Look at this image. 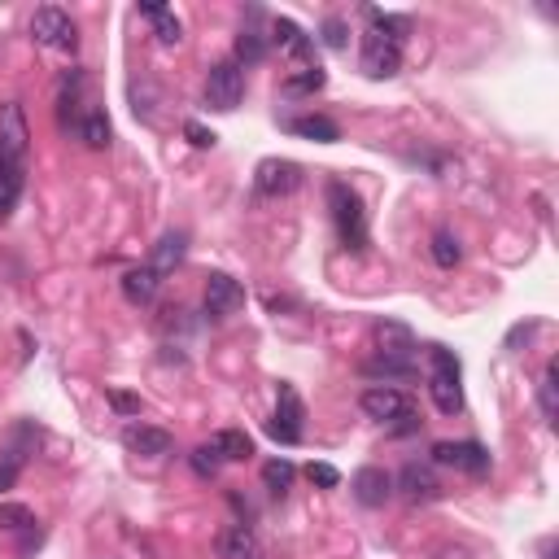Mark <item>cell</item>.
<instances>
[{
  "instance_id": "4316f807",
  "label": "cell",
  "mask_w": 559,
  "mask_h": 559,
  "mask_svg": "<svg viewBox=\"0 0 559 559\" xmlns=\"http://www.w3.org/2000/svg\"><path fill=\"white\" fill-rule=\"evenodd\" d=\"M363 372L367 376H380V380H402V376L415 372V363L411 359H398V354H376V359L367 363Z\"/></svg>"
},
{
  "instance_id": "cb8c5ba5",
  "label": "cell",
  "mask_w": 559,
  "mask_h": 559,
  "mask_svg": "<svg viewBox=\"0 0 559 559\" xmlns=\"http://www.w3.org/2000/svg\"><path fill=\"white\" fill-rule=\"evenodd\" d=\"M267 57V35L254 27H241L236 35V66H258Z\"/></svg>"
},
{
  "instance_id": "9c48e42d",
  "label": "cell",
  "mask_w": 559,
  "mask_h": 559,
  "mask_svg": "<svg viewBox=\"0 0 559 559\" xmlns=\"http://www.w3.org/2000/svg\"><path fill=\"white\" fill-rule=\"evenodd\" d=\"M433 463L455 472H468V477H485L490 472V450L481 442H437L433 446Z\"/></svg>"
},
{
  "instance_id": "8fae6325",
  "label": "cell",
  "mask_w": 559,
  "mask_h": 559,
  "mask_svg": "<svg viewBox=\"0 0 559 559\" xmlns=\"http://www.w3.org/2000/svg\"><path fill=\"white\" fill-rule=\"evenodd\" d=\"M245 306V284L232 280L228 271H210L206 280V315L210 319H232Z\"/></svg>"
},
{
  "instance_id": "5b68a950",
  "label": "cell",
  "mask_w": 559,
  "mask_h": 559,
  "mask_svg": "<svg viewBox=\"0 0 559 559\" xmlns=\"http://www.w3.org/2000/svg\"><path fill=\"white\" fill-rule=\"evenodd\" d=\"M245 97V70L236 62H214L210 75H206V105L210 110H223L232 114Z\"/></svg>"
},
{
  "instance_id": "d4e9b609",
  "label": "cell",
  "mask_w": 559,
  "mask_h": 559,
  "mask_svg": "<svg viewBox=\"0 0 559 559\" xmlns=\"http://www.w3.org/2000/svg\"><path fill=\"white\" fill-rule=\"evenodd\" d=\"M324 83H328L324 66H302V70H293V75L284 79V92H289V97H311V92H319Z\"/></svg>"
},
{
  "instance_id": "d590c367",
  "label": "cell",
  "mask_w": 559,
  "mask_h": 559,
  "mask_svg": "<svg viewBox=\"0 0 559 559\" xmlns=\"http://www.w3.org/2000/svg\"><path fill=\"white\" fill-rule=\"evenodd\" d=\"M110 407H114V411H123V415H136V411H140V398L118 394V389H114V394H110Z\"/></svg>"
},
{
  "instance_id": "4dcf8cb0",
  "label": "cell",
  "mask_w": 559,
  "mask_h": 559,
  "mask_svg": "<svg viewBox=\"0 0 559 559\" xmlns=\"http://www.w3.org/2000/svg\"><path fill=\"white\" fill-rule=\"evenodd\" d=\"M219 468H223V459H219V450H214L210 442L193 450V472H197V477L214 481V477H219Z\"/></svg>"
},
{
  "instance_id": "44dd1931",
  "label": "cell",
  "mask_w": 559,
  "mask_h": 559,
  "mask_svg": "<svg viewBox=\"0 0 559 559\" xmlns=\"http://www.w3.org/2000/svg\"><path fill=\"white\" fill-rule=\"evenodd\" d=\"M79 140L88 149H105L110 145V118H105L101 105H83V118H79Z\"/></svg>"
},
{
  "instance_id": "e0dca14e",
  "label": "cell",
  "mask_w": 559,
  "mask_h": 559,
  "mask_svg": "<svg viewBox=\"0 0 559 559\" xmlns=\"http://www.w3.org/2000/svg\"><path fill=\"white\" fill-rule=\"evenodd\" d=\"M284 127H289L293 136H302V140H319V145H332V140H341V127L332 123L328 114H297Z\"/></svg>"
},
{
  "instance_id": "5bb4252c",
  "label": "cell",
  "mask_w": 559,
  "mask_h": 559,
  "mask_svg": "<svg viewBox=\"0 0 559 559\" xmlns=\"http://www.w3.org/2000/svg\"><path fill=\"white\" fill-rule=\"evenodd\" d=\"M271 40H276L289 57H297L302 66H319V62H315V40H311V35H306L302 27H297L293 18H276V22H271Z\"/></svg>"
},
{
  "instance_id": "e575fe53",
  "label": "cell",
  "mask_w": 559,
  "mask_h": 559,
  "mask_svg": "<svg viewBox=\"0 0 559 559\" xmlns=\"http://www.w3.org/2000/svg\"><path fill=\"white\" fill-rule=\"evenodd\" d=\"M184 136H188V140H193V145H197V149H210V145H214V140H219V136H214V132H206V127H201V123H184Z\"/></svg>"
},
{
  "instance_id": "4fadbf2b",
  "label": "cell",
  "mask_w": 559,
  "mask_h": 559,
  "mask_svg": "<svg viewBox=\"0 0 559 559\" xmlns=\"http://www.w3.org/2000/svg\"><path fill=\"white\" fill-rule=\"evenodd\" d=\"M350 490L363 507H385L389 498H394V477H389L385 468H359L354 481H350Z\"/></svg>"
},
{
  "instance_id": "7c38bea8",
  "label": "cell",
  "mask_w": 559,
  "mask_h": 559,
  "mask_svg": "<svg viewBox=\"0 0 559 559\" xmlns=\"http://www.w3.org/2000/svg\"><path fill=\"white\" fill-rule=\"evenodd\" d=\"M123 446L132 455H145V459H162L175 450V437L166 428H153V424H127L123 428Z\"/></svg>"
},
{
  "instance_id": "484cf974",
  "label": "cell",
  "mask_w": 559,
  "mask_h": 559,
  "mask_svg": "<svg viewBox=\"0 0 559 559\" xmlns=\"http://www.w3.org/2000/svg\"><path fill=\"white\" fill-rule=\"evenodd\" d=\"M428 254H433V263L442 267V271H455L459 258H463V249L455 241V232H433V245H428Z\"/></svg>"
},
{
  "instance_id": "8992f818",
  "label": "cell",
  "mask_w": 559,
  "mask_h": 559,
  "mask_svg": "<svg viewBox=\"0 0 559 559\" xmlns=\"http://www.w3.org/2000/svg\"><path fill=\"white\" fill-rule=\"evenodd\" d=\"M359 407H363L367 420H376V424H402V420H411V415H415V402L402 394V389H394V385L363 389Z\"/></svg>"
},
{
  "instance_id": "277c9868",
  "label": "cell",
  "mask_w": 559,
  "mask_h": 559,
  "mask_svg": "<svg viewBox=\"0 0 559 559\" xmlns=\"http://www.w3.org/2000/svg\"><path fill=\"white\" fill-rule=\"evenodd\" d=\"M31 35H35V44H44V49H53V53H75L79 49L75 18H70L66 9H57V5L35 9L31 14Z\"/></svg>"
},
{
  "instance_id": "2e32d148",
  "label": "cell",
  "mask_w": 559,
  "mask_h": 559,
  "mask_svg": "<svg viewBox=\"0 0 559 559\" xmlns=\"http://www.w3.org/2000/svg\"><path fill=\"white\" fill-rule=\"evenodd\" d=\"M214 551H219V559H263V542L249 525H232L219 533Z\"/></svg>"
},
{
  "instance_id": "f1b7e54d",
  "label": "cell",
  "mask_w": 559,
  "mask_h": 559,
  "mask_svg": "<svg viewBox=\"0 0 559 559\" xmlns=\"http://www.w3.org/2000/svg\"><path fill=\"white\" fill-rule=\"evenodd\" d=\"M293 477H297V468H293L289 459H271L267 468H263V481H267L271 494H284V490L293 485Z\"/></svg>"
},
{
  "instance_id": "30bf717a",
  "label": "cell",
  "mask_w": 559,
  "mask_h": 559,
  "mask_svg": "<svg viewBox=\"0 0 559 559\" xmlns=\"http://www.w3.org/2000/svg\"><path fill=\"white\" fill-rule=\"evenodd\" d=\"M297 184H302V166L289 162V158H263L258 171H254L258 197H289Z\"/></svg>"
},
{
  "instance_id": "d6986e66",
  "label": "cell",
  "mask_w": 559,
  "mask_h": 559,
  "mask_svg": "<svg viewBox=\"0 0 559 559\" xmlns=\"http://www.w3.org/2000/svg\"><path fill=\"white\" fill-rule=\"evenodd\" d=\"M184 254H188V236L184 232H162V241L153 245V271H158V276H166V271H175L184 263Z\"/></svg>"
},
{
  "instance_id": "9a60e30c",
  "label": "cell",
  "mask_w": 559,
  "mask_h": 559,
  "mask_svg": "<svg viewBox=\"0 0 559 559\" xmlns=\"http://www.w3.org/2000/svg\"><path fill=\"white\" fill-rule=\"evenodd\" d=\"M398 485H402V494H407V503H433V498H442V485H437L428 463H407V468L398 472Z\"/></svg>"
},
{
  "instance_id": "3957f363",
  "label": "cell",
  "mask_w": 559,
  "mask_h": 559,
  "mask_svg": "<svg viewBox=\"0 0 559 559\" xmlns=\"http://www.w3.org/2000/svg\"><path fill=\"white\" fill-rule=\"evenodd\" d=\"M459 359L446 346H428V398L442 415L463 411V389H459Z\"/></svg>"
},
{
  "instance_id": "7402d4cb",
  "label": "cell",
  "mask_w": 559,
  "mask_h": 559,
  "mask_svg": "<svg viewBox=\"0 0 559 559\" xmlns=\"http://www.w3.org/2000/svg\"><path fill=\"white\" fill-rule=\"evenodd\" d=\"M210 446L219 450L223 463H241L254 455V442H249V433H241V428H219V433L210 437Z\"/></svg>"
},
{
  "instance_id": "836d02e7",
  "label": "cell",
  "mask_w": 559,
  "mask_h": 559,
  "mask_svg": "<svg viewBox=\"0 0 559 559\" xmlns=\"http://www.w3.org/2000/svg\"><path fill=\"white\" fill-rule=\"evenodd\" d=\"M18 468H22V455L18 450H5V463H0V490H9V485L18 481Z\"/></svg>"
},
{
  "instance_id": "83f0119b",
  "label": "cell",
  "mask_w": 559,
  "mask_h": 559,
  "mask_svg": "<svg viewBox=\"0 0 559 559\" xmlns=\"http://www.w3.org/2000/svg\"><path fill=\"white\" fill-rule=\"evenodd\" d=\"M0 529H9V533H31V529H35L31 507H22V503H0Z\"/></svg>"
},
{
  "instance_id": "d6a6232c",
  "label": "cell",
  "mask_w": 559,
  "mask_h": 559,
  "mask_svg": "<svg viewBox=\"0 0 559 559\" xmlns=\"http://www.w3.org/2000/svg\"><path fill=\"white\" fill-rule=\"evenodd\" d=\"M346 22H341V18H324V44H328V49H346Z\"/></svg>"
},
{
  "instance_id": "ba28073f",
  "label": "cell",
  "mask_w": 559,
  "mask_h": 559,
  "mask_svg": "<svg viewBox=\"0 0 559 559\" xmlns=\"http://www.w3.org/2000/svg\"><path fill=\"white\" fill-rule=\"evenodd\" d=\"M359 66H363L367 79H394L398 70H402V44L385 40V35H376V31H367V35H363V57H359Z\"/></svg>"
},
{
  "instance_id": "1f68e13d",
  "label": "cell",
  "mask_w": 559,
  "mask_h": 559,
  "mask_svg": "<svg viewBox=\"0 0 559 559\" xmlns=\"http://www.w3.org/2000/svg\"><path fill=\"white\" fill-rule=\"evenodd\" d=\"M306 477H311V485H319V490H337V485H341V472L332 468V463H311V468H306Z\"/></svg>"
},
{
  "instance_id": "603a6c76",
  "label": "cell",
  "mask_w": 559,
  "mask_h": 559,
  "mask_svg": "<svg viewBox=\"0 0 559 559\" xmlns=\"http://www.w3.org/2000/svg\"><path fill=\"white\" fill-rule=\"evenodd\" d=\"M376 341H380V354H398V359H411V350H415L411 328H402V324H376Z\"/></svg>"
},
{
  "instance_id": "6da1fadb",
  "label": "cell",
  "mask_w": 559,
  "mask_h": 559,
  "mask_svg": "<svg viewBox=\"0 0 559 559\" xmlns=\"http://www.w3.org/2000/svg\"><path fill=\"white\" fill-rule=\"evenodd\" d=\"M27 153H31V127L18 101L0 105V223L18 210L22 188H27Z\"/></svg>"
},
{
  "instance_id": "7a4b0ae2",
  "label": "cell",
  "mask_w": 559,
  "mask_h": 559,
  "mask_svg": "<svg viewBox=\"0 0 559 559\" xmlns=\"http://www.w3.org/2000/svg\"><path fill=\"white\" fill-rule=\"evenodd\" d=\"M328 210H332V223H337V241L350 249V254H367V210H363V197L354 193L346 180H328Z\"/></svg>"
},
{
  "instance_id": "ac0fdd59",
  "label": "cell",
  "mask_w": 559,
  "mask_h": 559,
  "mask_svg": "<svg viewBox=\"0 0 559 559\" xmlns=\"http://www.w3.org/2000/svg\"><path fill=\"white\" fill-rule=\"evenodd\" d=\"M158 289H162V276L153 267H132L123 276V297L132 306H149L153 297H158Z\"/></svg>"
},
{
  "instance_id": "f546056e",
  "label": "cell",
  "mask_w": 559,
  "mask_h": 559,
  "mask_svg": "<svg viewBox=\"0 0 559 559\" xmlns=\"http://www.w3.org/2000/svg\"><path fill=\"white\" fill-rule=\"evenodd\" d=\"M555 385H559V363H546V376H542V385H538L546 424H555Z\"/></svg>"
},
{
  "instance_id": "52a82bcc",
  "label": "cell",
  "mask_w": 559,
  "mask_h": 559,
  "mask_svg": "<svg viewBox=\"0 0 559 559\" xmlns=\"http://www.w3.org/2000/svg\"><path fill=\"white\" fill-rule=\"evenodd\" d=\"M302 420H306V407H302V398H297V389L293 385H280L276 415H271L267 433L276 437V442H284V446H297V442H302Z\"/></svg>"
},
{
  "instance_id": "ffe728a7",
  "label": "cell",
  "mask_w": 559,
  "mask_h": 559,
  "mask_svg": "<svg viewBox=\"0 0 559 559\" xmlns=\"http://www.w3.org/2000/svg\"><path fill=\"white\" fill-rule=\"evenodd\" d=\"M140 14H145V18L153 22V35H158L162 44H180V40H184L180 18H175L166 5H158V0H140Z\"/></svg>"
}]
</instances>
